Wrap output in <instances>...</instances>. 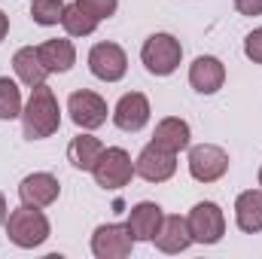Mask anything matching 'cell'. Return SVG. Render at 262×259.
<instances>
[{"instance_id": "23", "label": "cell", "mask_w": 262, "mask_h": 259, "mask_svg": "<svg viewBox=\"0 0 262 259\" xmlns=\"http://www.w3.org/2000/svg\"><path fill=\"white\" fill-rule=\"evenodd\" d=\"M64 0H31V18L43 28L49 25H58L61 15H64Z\"/></svg>"}, {"instance_id": "7", "label": "cell", "mask_w": 262, "mask_h": 259, "mask_svg": "<svg viewBox=\"0 0 262 259\" xmlns=\"http://www.w3.org/2000/svg\"><path fill=\"white\" fill-rule=\"evenodd\" d=\"M67 113H70V119H73L82 131H95L107 122V101H104L98 92L76 89V92L67 98Z\"/></svg>"}, {"instance_id": "1", "label": "cell", "mask_w": 262, "mask_h": 259, "mask_svg": "<svg viewBox=\"0 0 262 259\" xmlns=\"http://www.w3.org/2000/svg\"><path fill=\"white\" fill-rule=\"evenodd\" d=\"M61 125V110H58V98L55 92L43 82L31 89V98L21 110V131L28 140H43L52 137Z\"/></svg>"}, {"instance_id": "17", "label": "cell", "mask_w": 262, "mask_h": 259, "mask_svg": "<svg viewBox=\"0 0 262 259\" xmlns=\"http://www.w3.org/2000/svg\"><path fill=\"white\" fill-rule=\"evenodd\" d=\"M235 223L241 232L256 235L262 232V189H247L235 201Z\"/></svg>"}, {"instance_id": "18", "label": "cell", "mask_w": 262, "mask_h": 259, "mask_svg": "<svg viewBox=\"0 0 262 259\" xmlns=\"http://www.w3.org/2000/svg\"><path fill=\"white\" fill-rule=\"evenodd\" d=\"M12 67H15V76H18L28 89L43 85L46 76H49V70H46V64L40 61V52H37L34 46H21V49L12 55Z\"/></svg>"}, {"instance_id": "4", "label": "cell", "mask_w": 262, "mask_h": 259, "mask_svg": "<svg viewBox=\"0 0 262 259\" xmlns=\"http://www.w3.org/2000/svg\"><path fill=\"white\" fill-rule=\"evenodd\" d=\"M92 174H95V183L101 189H122L134 177V162H131V156L122 146H104V153L98 156Z\"/></svg>"}, {"instance_id": "3", "label": "cell", "mask_w": 262, "mask_h": 259, "mask_svg": "<svg viewBox=\"0 0 262 259\" xmlns=\"http://www.w3.org/2000/svg\"><path fill=\"white\" fill-rule=\"evenodd\" d=\"M183 58V46L174 34H152L140 46V61L152 76H171Z\"/></svg>"}, {"instance_id": "16", "label": "cell", "mask_w": 262, "mask_h": 259, "mask_svg": "<svg viewBox=\"0 0 262 259\" xmlns=\"http://www.w3.org/2000/svg\"><path fill=\"white\" fill-rule=\"evenodd\" d=\"M189 140H192L189 122L180 119V116H168V119H162V122L156 125L149 143H156V146H162V149H168V153H180V149L189 146Z\"/></svg>"}, {"instance_id": "8", "label": "cell", "mask_w": 262, "mask_h": 259, "mask_svg": "<svg viewBox=\"0 0 262 259\" xmlns=\"http://www.w3.org/2000/svg\"><path fill=\"white\" fill-rule=\"evenodd\" d=\"M131 250H134V238L128 226L122 223H104L92 235V253L98 259H125L131 256Z\"/></svg>"}, {"instance_id": "29", "label": "cell", "mask_w": 262, "mask_h": 259, "mask_svg": "<svg viewBox=\"0 0 262 259\" xmlns=\"http://www.w3.org/2000/svg\"><path fill=\"white\" fill-rule=\"evenodd\" d=\"M259 186H262V168H259Z\"/></svg>"}, {"instance_id": "24", "label": "cell", "mask_w": 262, "mask_h": 259, "mask_svg": "<svg viewBox=\"0 0 262 259\" xmlns=\"http://www.w3.org/2000/svg\"><path fill=\"white\" fill-rule=\"evenodd\" d=\"M85 12H92L98 21H104V18H110V15H116V9H119V0H76Z\"/></svg>"}, {"instance_id": "13", "label": "cell", "mask_w": 262, "mask_h": 259, "mask_svg": "<svg viewBox=\"0 0 262 259\" xmlns=\"http://www.w3.org/2000/svg\"><path fill=\"white\" fill-rule=\"evenodd\" d=\"M162 220H165V213H162V207L156 201H140L128 210L125 226H128L134 241H152L159 235V229H162Z\"/></svg>"}, {"instance_id": "11", "label": "cell", "mask_w": 262, "mask_h": 259, "mask_svg": "<svg viewBox=\"0 0 262 259\" xmlns=\"http://www.w3.org/2000/svg\"><path fill=\"white\" fill-rule=\"evenodd\" d=\"M149 101L143 92H128L119 98V104L113 107V122L119 131H140L146 122H149Z\"/></svg>"}, {"instance_id": "12", "label": "cell", "mask_w": 262, "mask_h": 259, "mask_svg": "<svg viewBox=\"0 0 262 259\" xmlns=\"http://www.w3.org/2000/svg\"><path fill=\"white\" fill-rule=\"evenodd\" d=\"M58 192H61L58 177H52V174H46V171L28 174V177L18 183V198H21V204H31V207H49V204H55Z\"/></svg>"}, {"instance_id": "10", "label": "cell", "mask_w": 262, "mask_h": 259, "mask_svg": "<svg viewBox=\"0 0 262 259\" xmlns=\"http://www.w3.org/2000/svg\"><path fill=\"white\" fill-rule=\"evenodd\" d=\"M89 70L104 82H119L128 70V55L119 43H95L89 52Z\"/></svg>"}, {"instance_id": "6", "label": "cell", "mask_w": 262, "mask_h": 259, "mask_svg": "<svg viewBox=\"0 0 262 259\" xmlns=\"http://www.w3.org/2000/svg\"><path fill=\"white\" fill-rule=\"evenodd\" d=\"M229 171V153L216 143H198L189 149V174L198 183H216Z\"/></svg>"}, {"instance_id": "20", "label": "cell", "mask_w": 262, "mask_h": 259, "mask_svg": "<svg viewBox=\"0 0 262 259\" xmlns=\"http://www.w3.org/2000/svg\"><path fill=\"white\" fill-rule=\"evenodd\" d=\"M101 153H104V143H101L95 134H76V137L70 140V146H67V159H70V165L79 168V171H92Z\"/></svg>"}, {"instance_id": "19", "label": "cell", "mask_w": 262, "mask_h": 259, "mask_svg": "<svg viewBox=\"0 0 262 259\" xmlns=\"http://www.w3.org/2000/svg\"><path fill=\"white\" fill-rule=\"evenodd\" d=\"M37 52H40V61L46 64L49 73H67L70 67L76 64V49H73V43L70 40H46V43H40L37 46Z\"/></svg>"}, {"instance_id": "26", "label": "cell", "mask_w": 262, "mask_h": 259, "mask_svg": "<svg viewBox=\"0 0 262 259\" xmlns=\"http://www.w3.org/2000/svg\"><path fill=\"white\" fill-rule=\"evenodd\" d=\"M235 9L241 15H262V0H235Z\"/></svg>"}, {"instance_id": "5", "label": "cell", "mask_w": 262, "mask_h": 259, "mask_svg": "<svg viewBox=\"0 0 262 259\" xmlns=\"http://www.w3.org/2000/svg\"><path fill=\"white\" fill-rule=\"evenodd\" d=\"M186 223H189L192 241H198V244H216L226 235V213L216 201H198L189 210Z\"/></svg>"}, {"instance_id": "21", "label": "cell", "mask_w": 262, "mask_h": 259, "mask_svg": "<svg viewBox=\"0 0 262 259\" xmlns=\"http://www.w3.org/2000/svg\"><path fill=\"white\" fill-rule=\"evenodd\" d=\"M61 25H64V31L70 37H89V34H95L98 18L92 12H85L79 3H67L64 15H61Z\"/></svg>"}, {"instance_id": "2", "label": "cell", "mask_w": 262, "mask_h": 259, "mask_svg": "<svg viewBox=\"0 0 262 259\" xmlns=\"http://www.w3.org/2000/svg\"><path fill=\"white\" fill-rule=\"evenodd\" d=\"M3 229H6V238L21 250H34L49 238V220H46L43 207H31V204L15 207L6 217Z\"/></svg>"}, {"instance_id": "27", "label": "cell", "mask_w": 262, "mask_h": 259, "mask_svg": "<svg viewBox=\"0 0 262 259\" xmlns=\"http://www.w3.org/2000/svg\"><path fill=\"white\" fill-rule=\"evenodd\" d=\"M9 34V18H6V12L0 9V43H3V37Z\"/></svg>"}, {"instance_id": "25", "label": "cell", "mask_w": 262, "mask_h": 259, "mask_svg": "<svg viewBox=\"0 0 262 259\" xmlns=\"http://www.w3.org/2000/svg\"><path fill=\"white\" fill-rule=\"evenodd\" d=\"M244 55L253 61V64H262V28L250 31L244 37Z\"/></svg>"}, {"instance_id": "22", "label": "cell", "mask_w": 262, "mask_h": 259, "mask_svg": "<svg viewBox=\"0 0 262 259\" xmlns=\"http://www.w3.org/2000/svg\"><path fill=\"white\" fill-rule=\"evenodd\" d=\"M21 89L9 79V76H0V119H15L21 116Z\"/></svg>"}, {"instance_id": "28", "label": "cell", "mask_w": 262, "mask_h": 259, "mask_svg": "<svg viewBox=\"0 0 262 259\" xmlns=\"http://www.w3.org/2000/svg\"><path fill=\"white\" fill-rule=\"evenodd\" d=\"M6 223V198H3V192H0V226Z\"/></svg>"}, {"instance_id": "9", "label": "cell", "mask_w": 262, "mask_h": 259, "mask_svg": "<svg viewBox=\"0 0 262 259\" xmlns=\"http://www.w3.org/2000/svg\"><path fill=\"white\" fill-rule=\"evenodd\" d=\"M177 171V153H168L156 143H146L140 156L134 159V174L143 177L146 183H165Z\"/></svg>"}, {"instance_id": "15", "label": "cell", "mask_w": 262, "mask_h": 259, "mask_svg": "<svg viewBox=\"0 0 262 259\" xmlns=\"http://www.w3.org/2000/svg\"><path fill=\"white\" fill-rule=\"evenodd\" d=\"M156 241V247L162 250V253H183L189 244H192V232H189V223L183 220V217H165L162 220V229H159V235L152 238Z\"/></svg>"}, {"instance_id": "14", "label": "cell", "mask_w": 262, "mask_h": 259, "mask_svg": "<svg viewBox=\"0 0 262 259\" xmlns=\"http://www.w3.org/2000/svg\"><path fill=\"white\" fill-rule=\"evenodd\" d=\"M223 82H226V67L220 58H213V55H198L192 67H189V85L201 92V95H213V92H220L223 89Z\"/></svg>"}]
</instances>
